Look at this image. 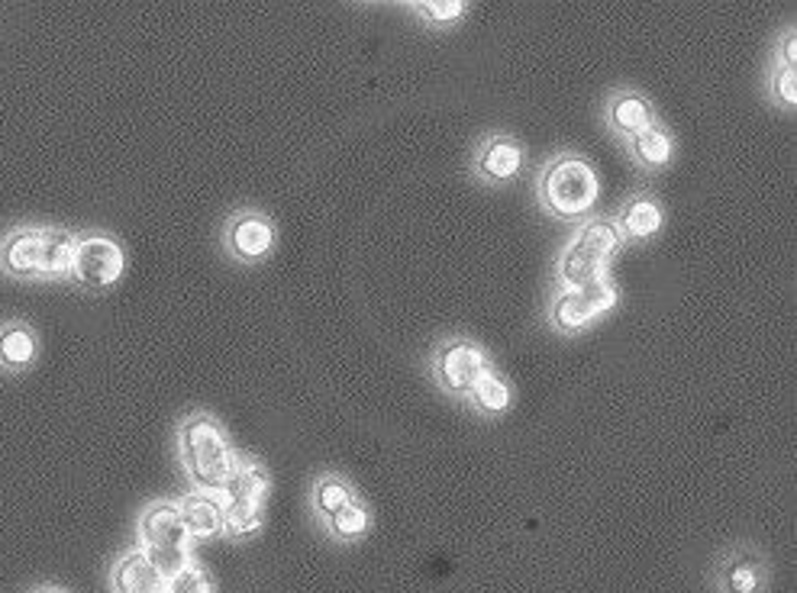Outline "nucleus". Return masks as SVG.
I'll return each mask as SVG.
<instances>
[{
  "label": "nucleus",
  "mask_w": 797,
  "mask_h": 593,
  "mask_svg": "<svg viewBox=\"0 0 797 593\" xmlns=\"http://www.w3.org/2000/svg\"><path fill=\"white\" fill-rule=\"evenodd\" d=\"M610 120L620 133L640 136L652 126V110H649L646 100L637 98V94H620L610 103Z\"/></svg>",
  "instance_id": "4468645a"
},
{
  "label": "nucleus",
  "mask_w": 797,
  "mask_h": 593,
  "mask_svg": "<svg viewBox=\"0 0 797 593\" xmlns=\"http://www.w3.org/2000/svg\"><path fill=\"white\" fill-rule=\"evenodd\" d=\"M140 536L146 548H188V529L175 503H155L140 519Z\"/></svg>",
  "instance_id": "6e6552de"
},
{
  "label": "nucleus",
  "mask_w": 797,
  "mask_h": 593,
  "mask_svg": "<svg viewBox=\"0 0 797 593\" xmlns=\"http://www.w3.org/2000/svg\"><path fill=\"white\" fill-rule=\"evenodd\" d=\"M782 52H785V61H788V68H795V52H797L795 33H792L788 40H785V49H782Z\"/></svg>",
  "instance_id": "bb28decb"
},
{
  "label": "nucleus",
  "mask_w": 797,
  "mask_h": 593,
  "mask_svg": "<svg viewBox=\"0 0 797 593\" xmlns=\"http://www.w3.org/2000/svg\"><path fill=\"white\" fill-rule=\"evenodd\" d=\"M36 333L26 323H7L0 329V368L3 371H23L36 361Z\"/></svg>",
  "instance_id": "9d476101"
},
{
  "label": "nucleus",
  "mask_w": 797,
  "mask_h": 593,
  "mask_svg": "<svg viewBox=\"0 0 797 593\" xmlns=\"http://www.w3.org/2000/svg\"><path fill=\"white\" fill-rule=\"evenodd\" d=\"M165 591L168 593H210V581H207V574L195 568V564H188L185 571H178L171 581H165Z\"/></svg>",
  "instance_id": "b1692460"
},
{
  "label": "nucleus",
  "mask_w": 797,
  "mask_h": 593,
  "mask_svg": "<svg viewBox=\"0 0 797 593\" xmlns=\"http://www.w3.org/2000/svg\"><path fill=\"white\" fill-rule=\"evenodd\" d=\"M181 451L198 488H203L207 494H217L226 488V478L233 471V455L220 426L210 416H191L181 426Z\"/></svg>",
  "instance_id": "f03ea898"
},
{
  "label": "nucleus",
  "mask_w": 797,
  "mask_h": 593,
  "mask_svg": "<svg viewBox=\"0 0 797 593\" xmlns=\"http://www.w3.org/2000/svg\"><path fill=\"white\" fill-rule=\"evenodd\" d=\"M620 223H623V230L630 236H652L658 230V223H662V213H658V206L652 200H637V203H630L623 210Z\"/></svg>",
  "instance_id": "dca6fc26"
},
{
  "label": "nucleus",
  "mask_w": 797,
  "mask_h": 593,
  "mask_svg": "<svg viewBox=\"0 0 797 593\" xmlns=\"http://www.w3.org/2000/svg\"><path fill=\"white\" fill-rule=\"evenodd\" d=\"M350 500H352L350 488H346L343 481L326 478V481L317 488V506H320V513H323V516H333V513H336V510H343Z\"/></svg>",
  "instance_id": "5701e85b"
},
{
  "label": "nucleus",
  "mask_w": 797,
  "mask_h": 593,
  "mask_svg": "<svg viewBox=\"0 0 797 593\" xmlns=\"http://www.w3.org/2000/svg\"><path fill=\"white\" fill-rule=\"evenodd\" d=\"M262 523V510L255 503H236V500H226L223 506V529L233 533V536H250L258 529Z\"/></svg>",
  "instance_id": "a211bd4d"
},
{
  "label": "nucleus",
  "mask_w": 797,
  "mask_h": 593,
  "mask_svg": "<svg viewBox=\"0 0 797 593\" xmlns=\"http://www.w3.org/2000/svg\"><path fill=\"white\" fill-rule=\"evenodd\" d=\"M613 300H617V294H613V288L607 281H591V284H582V288H565L552 303V320L562 329H578L591 316H598L600 310H607Z\"/></svg>",
  "instance_id": "423d86ee"
},
{
  "label": "nucleus",
  "mask_w": 797,
  "mask_h": 593,
  "mask_svg": "<svg viewBox=\"0 0 797 593\" xmlns=\"http://www.w3.org/2000/svg\"><path fill=\"white\" fill-rule=\"evenodd\" d=\"M272 239H275L272 223L262 220V216H252V213L233 220V226H230V248H233V255H240L246 261L262 258L272 248Z\"/></svg>",
  "instance_id": "f8f14e48"
},
{
  "label": "nucleus",
  "mask_w": 797,
  "mask_h": 593,
  "mask_svg": "<svg viewBox=\"0 0 797 593\" xmlns=\"http://www.w3.org/2000/svg\"><path fill=\"white\" fill-rule=\"evenodd\" d=\"M420 10L430 20H455L462 13V3L458 0H427V3H420Z\"/></svg>",
  "instance_id": "393cba45"
},
{
  "label": "nucleus",
  "mask_w": 797,
  "mask_h": 593,
  "mask_svg": "<svg viewBox=\"0 0 797 593\" xmlns=\"http://www.w3.org/2000/svg\"><path fill=\"white\" fill-rule=\"evenodd\" d=\"M78 239L65 230H16L0 243V268L16 278L71 275Z\"/></svg>",
  "instance_id": "f257e3e1"
},
{
  "label": "nucleus",
  "mask_w": 797,
  "mask_h": 593,
  "mask_svg": "<svg viewBox=\"0 0 797 593\" xmlns=\"http://www.w3.org/2000/svg\"><path fill=\"white\" fill-rule=\"evenodd\" d=\"M520 146L510 143V139H495L488 143L485 155H481V171L495 181H507L520 171Z\"/></svg>",
  "instance_id": "2eb2a0df"
},
{
  "label": "nucleus",
  "mask_w": 797,
  "mask_h": 593,
  "mask_svg": "<svg viewBox=\"0 0 797 593\" xmlns=\"http://www.w3.org/2000/svg\"><path fill=\"white\" fill-rule=\"evenodd\" d=\"M617 246H620V233L613 230V223H604V220L588 223L562 258L565 284L582 288V284L600 281V271L610 261V255L617 251Z\"/></svg>",
  "instance_id": "20e7f679"
},
{
  "label": "nucleus",
  "mask_w": 797,
  "mask_h": 593,
  "mask_svg": "<svg viewBox=\"0 0 797 593\" xmlns=\"http://www.w3.org/2000/svg\"><path fill=\"white\" fill-rule=\"evenodd\" d=\"M113 588L117 593H165V581L143 551H133L113 568Z\"/></svg>",
  "instance_id": "1a4fd4ad"
},
{
  "label": "nucleus",
  "mask_w": 797,
  "mask_h": 593,
  "mask_svg": "<svg viewBox=\"0 0 797 593\" xmlns=\"http://www.w3.org/2000/svg\"><path fill=\"white\" fill-rule=\"evenodd\" d=\"M775 94L785 100V103H795L797 100V75L795 68H782L778 71V78H775Z\"/></svg>",
  "instance_id": "a878e982"
},
{
  "label": "nucleus",
  "mask_w": 797,
  "mask_h": 593,
  "mask_svg": "<svg viewBox=\"0 0 797 593\" xmlns=\"http://www.w3.org/2000/svg\"><path fill=\"white\" fill-rule=\"evenodd\" d=\"M727 591L755 593L759 591V561L755 558H737L727 568Z\"/></svg>",
  "instance_id": "4be33fe9"
},
{
  "label": "nucleus",
  "mask_w": 797,
  "mask_h": 593,
  "mask_svg": "<svg viewBox=\"0 0 797 593\" xmlns=\"http://www.w3.org/2000/svg\"><path fill=\"white\" fill-rule=\"evenodd\" d=\"M543 198L558 216H582L598 198V178L582 158H558L543 175Z\"/></svg>",
  "instance_id": "7ed1b4c3"
},
{
  "label": "nucleus",
  "mask_w": 797,
  "mask_h": 593,
  "mask_svg": "<svg viewBox=\"0 0 797 593\" xmlns=\"http://www.w3.org/2000/svg\"><path fill=\"white\" fill-rule=\"evenodd\" d=\"M36 593H62V591H52V588H46V591H36Z\"/></svg>",
  "instance_id": "cd10ccee"
},
{
  "label": "nucleus",
  "mask_w": 797,
  "mask_h": 593,
  "mask_svg": "<svg viewBox=\"0 0 797 593\" xmlns=\"http://www.w3.org/2000/svg\"><path fill=\"white\" fill-rule=\"evenodd\" d=\"M178 510H181L188 536H213L223 529V503L207 491L185 496L178 503Z\"/></svg>",
  "instance_id": "9b49d317"
},
{
  "label": "nucleus",
  "mask_w": 797,
  "mask_h": 593,
  "mask_svg": "<svg viewBox=\"0 0 797 593\" xmlns=\"http://www.w3.org/2000/svg\"><path fill=\"white\" fill-rule=\"evenodd\" d=\"M472 394H475V403H481L485 410H503L510 403V388L500 378H495L491 371H485L478 378V384L472 388Z\"/></svg>",
  "instance_id": "412c9836"
},
{
  "label": "nucleus",
  "mask_w": 797,
  "mask_h": 593,
  "mask_svg": "<svg viewBox=\"0 0 797 593\" xmlns=\"http://www.w3.org/2000/svg\"><path fill=\"white\" fill-rule=\"evenodd\" d=\"M330 526H333V533L343 536V539H358V536L365 533V526H368V513H365V506H358L355 500H350L343 510H336V513L330 516Z\"/></svg>",
  "instance_id": "6ab92c4d"
},
{
  "label": "nucleus",
  "mask_w": 797,
  "mask_h": 593,
  "mask_svg": "<svg viewBox=\"0 0 797 593\" xmlns=\"http://www.w3.org/2000/svg\"><path fill=\"white\" fill-rule=\"evenodd\" d=\"M71 275L85 288H110L123 275V248L107 236H88L75 248Z\"/></svg>",
  "instance_id": "39448f33"
},
{
  "label": "nucleus",
  "mask_w": 797,
  "mask_h": 593,
  "mask_svg": "<svg viewBox=\"0 0 797 593\" xmlns=\"http://www.w3.org/2000/svg\"><path fill=\"white\" fill-rule=\"evenodd\" d=\"M226 500H236V503H262L268 494V478L258 465L252 461H233V471L226 478Z\"/></svg>",
  "instance_id": "ddd939ff"
},
{
  "label": "nucleus",
  "mask_w": 797,
  "mask_h": 593,
  "mask_svg": "<svg viewBox=\"0 0 797 593\" xmlns=\"http://www.w3.org/2000/svg\"><path fill=\"white\" fill-rule=\"evenodd\" d=\"M637 143V155H640V161L649 165V168H658V165H665L668 161V155H672V139H668V133L665 130H655V126H649L646 133H640V136H633Z\"/></svg>",
  "instance_id": "f3484780"
},
{
  "label": "nucleus",
  "mask_w": 797,
  "mask_h": 593,
  "mask_svg": "<svg viewBox=\"0 0 797 593\" xmlns=\"http://www.w3.org/2000/svg\"><path fill=\"white\" fill-rule=\"evenodd\" d=\"M436 368H440V378H443L449 391L468 394L478 384V378L488 371V361H485L481 348L468 346V343H452L440 351Z\"/></svg>",
  "instance_id": "0eeeda50"
},
{
  "label": "nucleus",
  "mask_w": 797,
  "mask_h": 593,
  "mask_svg": "<svg viewBox=\"0 0 797 593\" xmlns=\"http://www.w3.org/2000/svg\"><path fill=\"white\" fill-rule=\"evenodd\" d=\"M143 555L150 558V564L162 574V581H171L178 571H185L188 561V548H143Z\"/></svg>",
  "instance_id": "aec40b11"
}]
</instances>
